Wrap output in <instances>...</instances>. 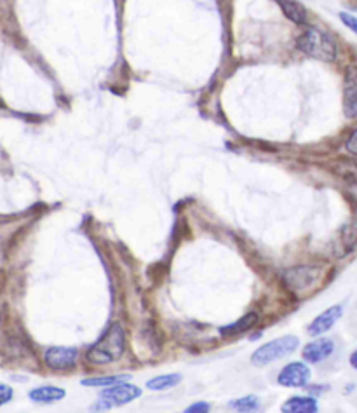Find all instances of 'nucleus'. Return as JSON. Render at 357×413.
Masks as SVG:
<instances>
[{"label":"nucleus","mask_w":357,"mask_h":413,"mask_svg":"<svg viewBox=\"0 0 357 413\" xmlns=\"http://www.w3.org/2000/svg\"><path fill=\"white\" fill-rule=\"evenodd\" d=\"M126 351V332L120 322H112L107 332L88 351V361L91 365L105 366L119 361Z\"/></svg>","instance_id":"f257e3e1"},{"label":"nucleus","mask_w":357,"mask_h":413,"mask_svg":"<svg viewBox=\"0 0 357 413\" xmlns=\"http://www.w3.org/2000/svg\"><path fill=\"white\" fill-rule=\"evenodd\" d=\"M209 403H206V401H199V403H194L190 405L189 408H187L185 413H209Z\"/></svg>","instance_id":"412c9836"},{"label":"nucleus","mask_w":357,"mask_h":413,"mask_svg":"<svg viewBox=\"0 0 357 413\" xmlns=\"http://www.w3.org/2000/svg\"><path fill=\"white\" fill-rule=\"evenodd\" d=\"M351 366L356 368V370H357V351L352 352V356H351Z\"/></svg>","instance_id":"b1692460"},{"label":"nucleus","mask_w":357,"mask_h":413,"mask_svg":"<svg viewBox=\"0 0 357 413\" xmlns=\"http://www.w3.org/2000/svg\"><path fill=\"white\" fill-rule=\"evenodd\" d=\"M351 176H352V180H354V182H357V163L352 164V166H351Z\"/></svg>","instance_id":"5701e85b"},{"label":"nucleus","mask_w":357,"mask_h":413,"mask_svg":"<svg viewBox=\"0 0 357 413\" xmlns=\"http://www.w3.org/2000/svg\"><path fill=\"white\" fill-rule=\"evenodd\" d=\"M341 314H344V307L341 306L329 307V309H326L324 313L319 314V316L310 322L309 328H307V333H309L310 337H319L322 335V333L329 332L334 326V322L341 318Z\"/></svg>","instance_id":"1a4fd4ad"},{"label":"nucleus","mask_w":357,"mask_h":413,"mask_svg":"<svg viewBox=\"0 0 357 413\" xmlns=\"http://www.w3.org/2000/svg\"><path fill=\"white\" fill-rule=\"evenodd\" d=\"M283 279L289 291L305 293L312 290L321 279V269L312 267V265H298V267L286 270Z\"/></svg>","instance_id":"39448f33"},{"label":"nucleus","mask_w":357,"mask_h":413,"mask_svg":"<svg viewBox=\"0 0 357 413\" xmlns=\"http://www.w3.org/2000/svg\"><path fill=\"white\" fill-rule=\"evenodd\" d=\"M312 371L305 363H289L281 370L277 382L283 388H307L310 382Z\"/></svg>","instance_id":"0eeeda50"},{"label":"nucleus","mask_w":357,"mask_h":413,"mask_svg":"<svg viewBox=\"0 0 357 413\" xmlns=\"http://www.w3.org/2000/svg\"><path fill=\"white\" fill-rule=\"evenodd\" d=\"M126 380H129V375H112V377L84 378L82 385H86V388H112V385H117Z\"/></svg>","instance_id":"f3484780"},{"label":"nucleus","mask_w":357,"mask_h":413,"mask_svg":"<svg viewBox=\"0 0 357 413\" xmlns=\"http://www.w3.org/2000/svg\"><path fill=\"white\" fill-rule=\"evenodd\" d=\"M333 351H334L333 340L317 339L303 347V359H305L307 363H312V365H317V363L328 359L329 356L333 354Z\"/></svg>","instance_id":"9d476101"},{"label":"nucleus","mask_w":357,"mask_h":413,"mask_svg":"<svg viewBox=\"0 0 357 413\" xmlns=\"http://www.w3.org/2000/svg\"><path fill=\"white\" fill-rule=\"evenodd\" d=\"M279 7L283 9L284 16H288L293 23L305 25L307 23V9L298 0H277Z\"/></svg>","instance_id":"2eb2a0df"},{"label":"nucleus","mask_w":357,"mask_h":413,"mask_svg":"<svg viewBox=\"0 0 357 413\" xmlns=\"http://www.w3.org/2000/svg\"><path fill=\"white\" fill-rule=\"evenodd\" d=\"M258 321H260L258 314L257 313H250V314H246V316L240 318L239 321L232 322V325L221 326L220 335H223V337L240 335V333H246V332H250L251 328H254V326L258 325Z\"/></svg>","instance_id":"4468645a"},{"label":"nucleus","mask_w":357,"mask_h":413,"mask_svg":"<svg viewBox=\"0 0 357 413\" xmlns=\"http://www.w3.org/2000/svg\"><path fill=\"white\" fill-rule=\"evenodd\" d=\"M180 382H182V375H178V373L159 375V377L150 378V380L146 382V388H148L150 390H157V392H160V390H169V389L176 388Z\"/></svg>","instance_id":"dca6fc26"},{"label":"nucleus","mask_w":357,"mask_h":413,"mask_svg":"<svg viewBox=\"0 0 357 413\" xmlns=\"http://www.w3.org/2000/svg\"><path fill=\"white\" fill-rule=\"evenodd\" d=\"M14 397V389L11 388L6 382H0V407L7 405L9 401H13Z\"/></svg>","instance_id":"6ab92c4d"},{"label":"nucleus","mask_w":357,"mask_h":413,"mask_svg":"<svg viewBox=\"0 0 357 413\" xmlns=\"http://www.w3.org/2000/svg\"><path fill=\"white\" fill-rule=\"evenodd\" d=\"M66 396L65 389L56 388V385H40V388L30 390L28 397L33 401V403H40V405H49V403H58L63 397Z\"/></svg>","instance_id":"f8f14e48"},{"label":"nucleus","mask_w":357,"mask_h":413,"mask_svg":"<svg viewBox=\"0 0 357 413\" xmlns=\"http://www.w3.org/2000/svg\"><path fill=\"white\" fill-rule=\"evenodd\" d=\"M228 407H230L232 410H235L239 413H253V412H257L258 408H260V401H258L257 396H244V397H239V400H235V401H230V403H228Z\"/></svg>","instance_id":"a211bd4d"},{"label":"nucleus","mask_w":357,"mask_h":413,"mask_svg":"<svg viewBox=\"0 0 357 413\" xmlns=\"http://www.w3.org/2000/svg\"><path fill=\"white\" fill-rule=\"evenodd\" d=\"M356 244H357V223H349V225H345V227L340 231V234H338L334 250H336L338 257H344V255L351 253V251L354 250Z\"/></svg>","instance_id":"ddd939ff"},{"label":"nucleus","mask_w":357,"mask_h":413,"mask_svg":"<svg viewBox=\"0 0 357 413\" xmlns=\"http://www.w3.org/2000/svg\"><path fill=\"white\" fill-rule=\"evenodd\" d=\"M347 150L351 153H354V156H357V127L354 131L351 133V136H349V140H347Z\"/></svg>","instance_id":"4be33fe9"},{"label":"nucleus","mask_w":357,"mask_h":413,"mask_svg":"<svg viewBox=\"0 0 357 413\" xmlns=\"http://www.w3.org/2000/svg\"><path fill=\"white\" fill-rule=\"evenodd\" d=\"M298 47L305 52L310 58L319 59V62H334L336 58V46H334V40L328 33H324L322 30L307 28L302 35L298 37Z\"/></svg>","instance_id":"f03ea898"},{"label":"nucleus","mask_w":357,"mask_h":413,"mask_svg":"<svg viewBox=\"0 0 357 413\" xmlns=\"http://www.w3.org/2000/svg\"><path fill=\"white\" fill-rule=\"evenodd\" d=\"M340 20H341V23L347 26L349 30H352V32L357 35V16L349 13H340Z\"/></svg>","instance_id":"aec40b11"},{"label":"nucleus","mask_w":357,"mask_h":413,"mask_svg":"<svg viewBox=\"0 0 357 413\" xmlns=\"http://www.w3.org/2000/svg\"><path fill=\"white\" fill-rule=\"evenodd\" d=\"M283 413H317V400L312 396H293L281 407Z\"/></svg>","instance_id":"9b49d317"},{"label":"nucleus","mask_w":357,"mask_h":413,"mask_svg":"<svg viewBox=\"0 0 357 413\" xmlns=\"http://www.w3.org/2000/svg\"><path fill=\"white\" fill-rule=\"evenodd\" d=\"M300 340L295 335H284L276 340H270L269 344H263L251 356V363L254 366H267L274 361L286 358V356L293 354L298 349Z\"/></svg>","instance_id":"7ed1b4c3"},{"label":"nucleus","mask_w":357,"mask_h":413,"mask_svg":"<svg viewBox=\"0 0 357 413\" xmlns=\"http://www.w3.org/2000/svg\"><path fill=\"white\" fill-rule=\"evenodd\" d=\"M344 112L349 119L357 117V66H349L345 72Z\"/></svg>","instance_id":"6e6552de"},{"label":"nucleus","mask_w":357,"mask_h":413,"mask_svg":"<svg viewBox=\"0 0 357 413\" xmlns=\"http://www.w3.org/2000/svg\"><path fill=\"white\" fill-rule=\"evenodd\" d=\"M78 361V351L74 347H49L44 352V363L56 371H66L75 368Z\"/></svg>","instance_id":"423d86ee"},{"label":"nucleus","mask_w":357,"mask_h":413,"mask_svg":"<svg viewBox=\"0 0 357 413\" xmlns=\"http://www.w3.org/2000/svg\"><path fill=\"white\" fill-rule=\"evenodd\" d=\"M141 396V389L138 385L129 384V382H120L117 385L107 388L100 394V400L93 405L95 412H107L112 408L124 407V405L133 403L136 397Z\"/></svg>","instance_id":"20e7f679"}]
</instances>
